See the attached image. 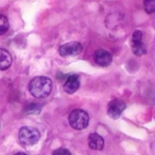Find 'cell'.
I'll list each match as a JSON object with an SVG mask.
<instances>
[{
	"mask_svg": "<svg viewBox=\"0 0 155 155\" xmlns=\"http://www.w3.org/2000/svg\"><path fill=\"white\" fill-rule=\"evenodd\" d=\"M68 121L72 128L81 130L88 127L90 122V117L85 110L78 109L71 111L68 117Z\"/></svg>",
	"mask_w": 155,
	"mask_h": 155,
	"instance_id": "cell-2",
	"label": "cell"
},
{
	"mask_svg": "<svg viewBox=\"0 0 155 155\" xmlns=\"http://www.w3.org/2000/svg\"><path fill=\"white\" fill-rule=\"evenodd\" d=\"M53 154H54V155H58V154H63V155H67V154H68V155H70L71 153H70V151H69L68 150L61 148V149L56 150L53 152Z\"/></svg>",
	"mask_w": 155,
	"mask_h": 155,
	"instance_id": "cell-14",
	"label": "cell"
},
{
	"mask_svg": "<svg viewBox=\"0 0 155 155\" xmlns=\"http://www.w3.org/2000/svg\"><path fill=\"white\" fill-rule=\"evenodd\" d=\"M81 51H82V45L80 42H77V41H71V42L66 43L60 46L58 49L59 54L64 58L77 56Z\"/></svg>",
	"mask_w": 155,
	"mask_h": 155,
	"instance_id": "cell-4",
	"label": "cell"
},
{
	"mask_svg": "<svg viewBox=\"0 0 155 155\" xmlns=\"http://www.w3.org/2000/svg\"><path fill=\"white\" fill-rule=\"evenodd\" d=\"M19 140L26 145H34L40 139L39 131L32 127H22L18 133Z\"/></svg>",
	"mask_w": 155,
	"mask_h": 155,
	"instance_id": "cell-3",
	"label": "cell"
},
{
	"mask_svg": "<svg viewBox=\"0 0 155 155\" xmlns=\"http://www.w3.org/2000/svg\"><path fill=\"white\" fill-rule=\"evenodd\" d=\"M9 28V23L8 18L3 16V15H0V36L4 35Z\"/></svg>",
	"mask_w": 155,
	"mask_h": 155,
	"instance_id": "cell-11",
	"label": "cell"
},
{
	"mask_svg": "<svg viewBox=\"0 0 155 155\" xmlns=\"http://www.w3.org/2000/svg\"><path fill=\"white\" fill-rule=\"evenodd\" d=\"M89 146L92 150H101L104 148V139L98 133H91L89 137Z\"/></svg>",
	"mask_w": 155,
	"mask_h": 155,
	"instance_id": "cell-9",
	"label": "cell"
},
{
	"mask_svg": "<svg viewBox=\"0 0 155 155\" xmlns=\"http://www.w3.org/2000/svg\"><path fill=\"white\" fill-rule=\"evenodd\" d=\"M12 64V57L5 48H0V70H6Z\"/></svg>",
	"mask_w": 155,
	"mask_h": 155,
	"instance_id": "cell-10",
	"label": "cell"
},
{
	"mask_svg": "<svg viewBox=\"0 0 155 155\" xmlns=\"http://www.w3.org/2000/svg\"><path fill=\"white\" fill-rule=\"evenodd\" d=\"M131 48L132 52L136 56H142L146 54V47L142 41V32L140 30H135L132 35L131 39Z\"/></svg>",
	"mask_w": 155,
	"mask_h": 155,
	"instance_id": "cell-5",
	"label": "cell"
},
{
	"mask_svg": "<svg viewBox=\"0 0 155 155\" xmlns=\"http://www.w3.org/2000/svg\"><path fill=\"white\" fill-rule=\"evenodd\" d=\"M40 110H41V105L38 103H31L26 109V112L28 114H38Z\"/></svg>",
	"mask_w": 155,
	"mask_h": 155,
	"instance_id": "cell-13",
	"label": "cell"
},
{
	"mask_svg": "<svg viewBox=\"0 0 155 155\" xmlns=\"http://www.w3.org/2000/svg\"><path fill=\"white\" fill-rule=\"evenodd\" d=\"M80 78L77 75H70L67 78L64 84V91L68 94H73L80 88Z\"/></svg>",
	"mask_w": 155,
	"mask_h": 155,
	"instance_id": "cell-8",
	"label": "cell"
},
{
	"mask_svg": "<svg viewBox=\"0 0 155 155\" xmlns=\"http://www.w3.org/2000/svg\"><path fill=\"white\" fill-rule=\"evenodd\" d=\"M94 61L101 67L110 66L112 61L111 54L105 49H98L94 53Z\"/></svg>",
	"mask_w": 155,
	"mask_h": 155,
	"instance_id": "cell-7",
	"label": "cell"
},
{
	"mask_svg": "<svg viewBox=\"0 0 155 155\" xmlns=\"http://www.w3.org/2000/svg\"><path fill=\"white\" fill-rule=\"evenodd\" d=\"M28 90L30 93L38 99L47 98L52 90V81L49 78L39 76L36 77L29 82Z\"/></svg>",
	"mask_w": 155,
	"mask_h": 155,
	"instance_id": "cell-1",
	"label": "cell"
},
{
	"mask_svg": "<svg viewBox=\"0 0 155 155\" xmlns=\"http://www.w3.org/2000/svg\"><path fill=\"white\" fill-rule=\"evenodd\" d=\"M143 7L148 14L155 13V0H144Z\"/></svg>",
	"mask_w": 155,
	"mask_h": 155,
	"instance_id": "cell-12",
	"label": "cell"
},
{
	"mask_svg": "<svg viewBox=\"0 0 155 155\" xmlns=\"http://www.w3.org/2000/svg\"><path fill=\"white\" fill-rule=\"evenodd\" d=\"M0 128H1V126H0Z\"/></svg>",
	"mask_w": 155,
	"mask_h": 155,
	"instance_id": "cell-15",
	"label": "cell"
},
{
	"mask_svg": "<svg viewBox=\"0 0 155 155\" xmlns=\"http://www.w3.org/2000/svg\"><path fill=\"white\" fill-rule=\"evenodd\" d=\"M126 109V104L120 100H113L108 105V114L111 119H119Z\"/></svg>",
	"mask_w": 155,
	"mask_h": 155,
	"instance_id": "cell-6",
	"label": "cell"
}]
</instances>
